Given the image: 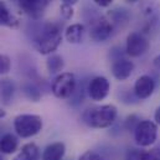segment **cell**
<instances>
[{
	"mask_svg": "<svg viewBox=\"0 0 160 160\" xmlns=\"http://www.w3.org/2000/svg\"><path fill=\"white\" fill-rule=\"evenodd\" d=\"M62 42V25L57 22H46L40 28L34 38V46L41 55H51Z\"/></svg>",
	"mask_w": 160,
	"mask_h": 160,
	"instance_id": "cell-1",
	"label": "cell"
},
{
	"mask_svg": "<svg viewBox=\"0 0 160 160\" xmlns=\"http://www.w3.org/2000/svg\"><path fill=\"white\" fill-rule=\"evenodd\" d=\"M117 116H118V111L116 106L103 104L87 109L83 113V122L91 128L104 129V128H109L116 122Z\"/></svg>",
	"mask_w": 160,
	"mask_h": 160,
	"instance_id": "cell-2",
	"label": "cell"
},
{
	"mask_svg": "<svg viewBox=\"0 0 160 160\" xmlns=\"http://www.w3.org/2000/svg\"><path fill=\"white\" fill-rule=\"evenodd\" d=\"M42 118L38 114H20L14 119V129L21 138H31L42 129Z\"/></svg>",
	"mask_w": 160,
	"mask_h": 160,
	"instance_id": "cell-3",
	"label": "cell"
},
{
	"mask_svg": "<svg viewBox=\"0 0 160 160\" xmlns=\"http://www.w3.org/2000/svg\"><path fill=\"white\" fill-rule=\"evenodd\" d=\"M76 87H77V81L75 75L71 72H62L58 76H56V78L53 80L51 91L55 97L66 99V98H71V96L76 91Z\"/></svg>",
	"mask_w": 160,
	"mask_h": 160,
	"instance_id": "cell-4",
	"label": "cell"
},
{
	"mask_svg": "<svg viewBox=\"0 0 160 160\" xmlns=\"http://www.w3.org/2000/svg\"><path fill=\"white\" fill-rule=\"evenodd\" d=\"M157 138H158V125L155 122L142 120L134 130L135 143L142 148L153 145L157 142Z\"/></svg>",
	"mask_w": 160,
	"mask_h": 160,
	"instance_id": "cell-5",
	"label": "cell"
},
{
	"mask_svg": "<svg viewBox=\"0 0 160 160\" xmlns=\"http://www.w3.org/2000/svg\"><path fill=\"white\" fill-rule=\"evenodd\" d=\"M149 46H150L149 40L143 32L134 31L130 32L127 38L125 53L130 57H139L149 50Z\"/></svg>",
	"mask_w": 160,
	"mask_h": 160,
	"instance_id": "cell-6",
	"label": "cell"
},
{
	"mask_svg": "<svg viewBox=\"0 0 160 160\" xmlns=\"http://www.w3.org/2000/svg\"><path fill=\"white\" fill-rule=\"evenodd\" d=\"M113 31L114 28L107 18H98L91 22L89 36L96 42H103L112 36Z\"/></svg>",
	"mask_w": 160,
	"mask_h": 160,
	"instance_id": "cell-7",
	"label": "cell"
},
{
	"mask_svg": "<svg viewBox=\"0 0 160 160\" xmlns=\"http://www.w3.org/2000/svg\"><path fill=\"white\" fill-rule=\"evenodd\" d=\"M111 91V83L103 76H97L87 83V93L91 99L99 102L103 101Z\"/></svg>",
	"mask_w": 160,
	"mask_h": 160,
	"instance_id": "cell-8",
	"label": "cell"
},
{
	"mask_svg": "<svg viewBox=\"0 0 160 160\" xmlns=\"http://www.w3.org/2000/svg\"><path fill=\"white\" fill-rule=\"evenodd\" d=\"M53 0H18L20 9L25 12L29 18L38 20L43 15L46 8Z\"/></svg>",
	"mask_w": 160,
	"mask_h": 160,
	"instance_id": "cell-9",
	"label": "cell"
},
{
	"mask_svg": "<svg viewBox=\"0 0 160 160\" xmlns=\"http://www.w3.org/2000/svg\"><path fill=\"white\" fill-rule=\"evenodd\" d=\"M155 87H157L155 81L152 76L143 75V76L137 78L135 83H134L133 92L138 97V99H147L154 93Z\"/></svg>",
	"mask_w": 160,
	"mask_h": 160,
	"instance_id": "cell-10",
	"label": "cell"
},
{
	"mask_svg": "<svg viewBox=\"0 0 160 160\" xmlns=\"http://www.w3.org/2000/svg\"><path fill=\"white\" fill-rule=\"evenodd\" d=\"M111 71L116 80L125 81L132 76L134 71V63L128 58H119V60L113 61Z\"/></svg>",
	"mask_w": 160,
	"mask_h": 160,
	"instance_id": "cell-11",
	"label": "cell"
},
{
	"mask_svg": "<svg viewBox=\"0 0 160 160\" xmlns=\"http://www.w3.org/2000/svg\"><path fill=\"white\" fill-rule=\"evenodd\" d=\"M65 154L66 145L62 142H55L45 148L42 153V160H62Z\"/></svg>",
	"mask_w": 160,
	"mask_h": 160,
	"instance_id": "cell-12",
	"label": "cell"
},
{
	"mask_svg": "<svg viewBox=\"0 0 160 160\" xmlns=\"http://www.w3.org/2000/svg\"><path fill=\"white\" fill-rule=\"evenodd\" d=\"M107 19L111 21V24L113 25L114 30L118 29V28H124L129 19H130V15H129V11L124 8H117V9H113L108 12V16Z\"/></svg>",
	"mask_w": 160,
	"mask_h": 160,
	"instance_id": "cell-13",
	"label": "cell"
},
{
	"mask_svg": "<svg viewBox=\"0 0 160 160\" xmlns=\"http://www.w3.org/2000/svg\"><path fill=\"white\" fill-rule=\"evenodd\" d=\"M15 93V84L12 80L4 78L0 81V102L4 106H9L12 102Z\"/></svg>",
	"mask_w": 160,
	"mask_h": 160,
	"instance_id": "cell-14",
	"label": "cell"
},
{
	"mask_svg": "<svg viewBox=\"0 0 160 160\" xmlns=\"http://www.w3.org/2000/svg\"><path fill=\"white\" fill-rule=\"evenodd\" d=\"M12 160H40V149L35 143H26Z\"/></svg>",
	"mask_w": 160,
	"mask_h": 160,
	"instance_id": "cell-15",
	"label": "cell"
},
{
	"mask_svg": "<svg viewBox=\"0 0 160 160\" xmlns=\"http://www.w3.org/2000/svg\"><path fill=\"white\" fill-rule=\"evenodd\" d=\"M86 32V28L82 24H72L65 31V38L70 43H81Z\"/></svg>",
	"mask_w": 160,
	"mask_h": 160,
	"instance_id": "cell-16",
	"label": "cell"
},
{
	"mask_svg": "<svg viewBox=\"0 0 160 160\" xmlns=\"http://www.w3.org/2000/svg\"><path fill=\"white\" fill-rule=\"evenodd\" d=\"M19 24H20V21L10 12L6 4L0 0V25L10 28V29H16L19 26Z\"/></svg>",
	"mask_w": 160,
	"mask_h": 160,
	"instance_id": "cell-17",
	"label": "cell"
},
{
	"mask_svg": "<svg viewBox=\"0 0 160 160\" xmlns=\"http://www.w3.org/2000/svg\"><path fill=\"white\" fill-rule=\"evenodd\" d=\"M18 145H19V142L14 134L8 133L2 135L0 139V152L4 154H12L14 152H16Z\"/></svg>",
	"mask_w": 160,
	"mask_h": 160,
	"instance_id": "cell-18",
	"label": "cell"
},
{
	"mask_svg": "<svg viewBox=\"0 0 160 160\" xmlns=\"http://www.w3.org/2000/svg\"><path fill=\"white\" fill-rule=\"evenodd\" d=\"M46 67H47V71L51 73V75H55V73H58L63 70L65 67V62H63V58L58 55H51L48 56V58L46 60Z\"/></svg>",
	"mask_w": 160,
	"mask_h": 160,
	"instance_id": "cell-19",
	"label": "cell"
},
{
	"mask_svg": "<svg viewBox=\"0 0 160 160\" xmlns=\"http://www.w3.org/2000/svg\"><path fill=\"white\" fill-rule=\"evenodd\" d=\"M21 89H22L24 96L28 99H30L31 102H39L41 99V91L36 84H34L31 82H26L22 84Z\"/></svg>",
	"mask_w": 160,
	"mask_h": 160,
	"instance_id": "cell-20",
	"label": "cell"
},
{
	"mask_svg": "<svg viewBox=\"0 0 160 160\" xmlns=\"http://www.w3.org/2000/svg\"><path fill=\"white\" fill-rule=\"evenodd\" d=\"M86 91H87V87H86V86H84V83L82 82L81 84H78V86L76 87L75 93L71 96V98H72L71 103H72V104H75V106L82 103V101H83V98H84V93H86Z\"/></svg>",
	"mask_w": 160,
	"mask_h": 160,
	"instance_id": "cell-21",
	"label": "cell"
},
{
	"mask_svg": "<svg viewBox=\"0 0 160 160\" xmlns=\"http://www.w3.org/2000/svg\"><path fill=\"white\" fill-rule=\"evenodd\" d=\"M143 154H144V150H140L137 148H129L125 152L124 160H144Z\"/></svg>",
	"mask_w": 160,
	"mask_h": 160,
	"instance_id": "cell-22",
	"label": "cell"
},
{
	"mask_svg": "<svg viewBox=\"0 0 160 160\" xmlns=\"http://www.w3.org/2000/svg\"><path fill=\"white\" fill-rule=\"evenodd\" d=\"M142 120L139 119L135 114H132V116H128L125 120H124V125H125V129L127 130H132V132H134L135 130V128L138 127V124L140 123Z\"/></svg>",
	"mask_w": 160,
	"mask_h": 160,
	"instance_id": "cell-23",
	"label": "cell"
},
{
	"mask_svg": "<svg viewBox=\"0 0 160 160\" xmlns=\"http://www.w3.org/2000/svg\"><path fill=\"white\" fill-rule=\"evenodd\" d=\"M11 68V61L8 56L0 53V75H6Z\"/></svg>",
	"mask_w": 160,
	"mask_h": 160,
	"instance_id": "cell-24",
	"label": "cell"
},
{
	"mask_svg": "<svg viewBox=\"0 0 160 160\" xmlns=\"http://www.w3.org/2000/svg\"><path fill=\"white\" fill-rule=\"evenodd\" d=\"M144 160H160V148H152L149 150H144Z\"/></svg>",
	"mask_w": 160,
	"mask_h": 160,
	"instance_id": "cell-25",
	"label": "cell"
},
{
	"mask_svg": "<svg viewBox=\"0 0 160 160\" xmlns=\"http://www.w3.org/2000/svg\"><path fill=\"white\" fill-rule=\"evenodd\" d=\"M60 11H61V15H62L65 19H67V20H70V19L73 16V8H72L71 5L62 4V5L60 6Z\"/></svg>",
	"mask_w": 160,
	"mask_h": 160,
	"instance_id": "cell-26",
	"label": "cell"
},
{
	"mask_svg": "<svg viewBox=\"0 0 160 160\" xmlns=\"http://www.w3.org/2000/svg\"><path fill=\"white\" fill-rule=\"evenodd\" d=\"M78 160H103V158L92 150H87L78 158Z\"/></svg>",
	"mask_w": 160,
	"mask_h": 160,
	"instance_id": "cell-27",
	"label": "cell"
},
{
	"mask_svg": "<svg viewBox=\"0 0 160 160\" xmlns=\"http://www.w3.org/2000/svg\"><path fill=\"white\" fill-rule=\"evenodd\" d=\"M98 6H101V8H107V6H109L111 4H112V1L113 0H93Z\"/></svg>",
	"mask_w": 160,
	"mask_h": 160,
	"instance_id": "cell-28",
	"label": "cell"
},
{
	"mask_svg": "<svg viewBox=\"0 0 160 160\" xmlns=\"http://www.w3.org/2000/svg\"><path fill=\"white\" fill-rule=\"evenodd\" d=\"M153 66H154V68H155L157 71L160 72V55H158V56L153 60Z\"/></svg>",
	"mask_w": 160,
	"mask_h": 160,
	"instance_id": "cell-29",
	"label": "cell"
},
{
	"mask_svg": "<svg viewBox=\"0 0 160 160\" xmlns=\"http://www.w3.org/2000/svg\"><path fill=\"white\" fill-rule=\"evenodd\" d=\"M154 120H155L157 125H160V106L157 108V111L154 113Z\"/></svg>",
	"mask_w": 160,
	"mask_h": 160,
	"instance_id": "cell-30",
	"label": "cell"
},
{
	"mask_svg": "<svg viewBox=\"0 0 160 160\" xmlns=\"http://www.w3.org/2000/svg\"><path fill=\"white\" fill-rule=\"evenodd\" d=\"M76 2H78V0H62V4H66V5H71V6H73Z\"/></svg>",
	"mask_w": 160,
	"mask_h": 160,
	"instance_id": "cell-31",
	"label": "cell"
},
{
	"mask_svg": "<svg viewBox=\"0 0 160 160\" xmlns=\"http://www.w3.org/2000/svg\"><path fill=\"white\" fill-rule=\"evenodd\" d=\"M4 117H5V111L0 107V118H4Z\"/></svg>",
	"mask_w": 160,
	"mask_h": 160,
	"instance_id": "cell-32",
	"label": "cell"
},
{
	"mask_svg": "<svg viewBox=\"0 0 160 160\" xmlns=\"http://www.w3.org/2000/svg\"><path fill=\"white\" fill-rule=\"evenodd\" d=\"M127 2H129V4H135L137 1H139V0H125Z\"/></svg>",
	"mask_w": 160,
	"mask_h": 160,
	"instance_id": "cell-33",
	"label": "cell"
},
{
	"mask_svg": "<svg viewBox=\"0 0 160 160\" xmlns=\"http://www.w3.org/2000/svg\"><path fill=\"white\" fill-rule=\"evenodd\" d=\"M12 1H18V0H12Z\"/></svg>",
	"mask_w": 160,
	"mask_h": 160,
	"instance_id": "cell-34",
	"label": "cell"
},
{
	"mask_svg": "<svg viewBox=\"0 0 160 160\" xmlns=\"http://www.w3.org/2000/svg\"><path fill=\"white\" fill-rule=\"evenodd\" d=\"M0 160H2V159H1V158H0Z\"/></svg>",
	"mask_w": 160,
	"mask_h": 160,
	"instance_id": "cell-35",
	"label": "cell"
}]
</instances>
